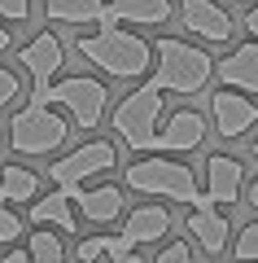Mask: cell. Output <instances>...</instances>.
<instances>
[{"mask_svg":"<svg viewBox=\"0 0 258 263\" xmlns=\"http://www.w3.org/2000/svg\"><path fill=\"white\" fill-rule=\"evenodd\" d=\"M70 136V123L53 110V105H22L9 119V145L22 158H44V154H57Z\"/></svg>","mask_w":258,"mask_h":263,"instance_id":"5","label":"cell"},{"mask_svg":"<svg viewBox=\"0 0 258 263\" xmlns=\"http://www.w3.org/2000/svg\"><path fill=\"white\" fill-rule=\"evenodd\" d=\"M114 167H118V145L88 141V145H79V149H70L66 158H57L53 167H48V176H53V184L74 202L88 176H105V171H114Z\"/></svg>","mask_w":258,"mask_h":263,"instance_id":"6","label":"cell"},{"mask_svg":"<svg viewBox=\"0 0 258 263\" xmlns=\"http://www.w3.org/2000/svg\"><path fill=\"white\" fill-rule=\"evenodd\" d=\"M210 114H214V132L223 141H236L258 123V101H249L245 92H232V88H219L210 97Z\"/></svg>","mask_w":258,"mask_h":263,"instance_id":"9","label":"cell"},{"mask_svg":"<svg viewBox=\"0 0 258 263\" xmlns=\"http://www.w3.org/2000/svg\"><path fill=\"white\" fill-rule=\"evenodd\" d=\"M188 237H193L197 246H202L206 254H223L228 250V237H232V224L219 215V206H214L210 197H197V206H188Z\"/></svg>","mask_w":258,"mask_h":263,"instance_id":"11","label":"cell"},{"mask_svg":"<svg viewBox=\"0 0 258 263\" xmlns=\"http://www.w3.org/2000/svg\"><path fill=\"white\" fill-rule=\"evenodd\" d=\"M110 263H145V259H140L136 250H127V254H123V259H110Z\"/></svg>","mask_w":258,"mask_h":263,"instance_id":"31","label":"cell"},{"mask_svg":"<svg viewBox=\"0 0 258 263\" xmlns=\"http://www.w3.org/2000/svg\"><path fill=\"white\" fill-rule=\"evenodd\" d=\"M18 237H22V219L0 202V241H18Z\"/></svg>","mask_w":258,"mask_h":263,"instance_id":"25","label":"cell"},{"mask_svg":"<svg viewBox=\"0 0 258 263\" xmlns=\"http://www.w3.org/2000/svg\"><path fill=\"white\" fill-rule=\"evenodd\" d=\"M31 263H66V246H62V233L53 228H39L31 233V250H27Z\"/></svg>","mask_w":258,"mask_h":263,"instance_id":"21","label":"cell"},{"mask_svg":"<svg viewBox=\"0 0 258 263\" xmlns=\"http://www.w3.org/2000/svg\"><path fill=\"white\" fill-rule=\"evenodd\" d=\"M206 141V119L197 110H175L157 127V154H188Z\"/></svg>","mask_w":258,"mask_h":263,"instance_id":"14","label":"cell"},{"mask_svg":"<svg viewBox=\"0 0 258 263\" xmlns=\"http://www.w3.org/2000/svg\"><path fill=\"white\" fill-rule=\"evenodd\" d=\"M241 193H245V202H249V206H254V211H258V180H249V184H245V189H241Z\"/></svg>","mask_w":258,"mask_h":263,"instance_id":"29","label":"cell"},{"mask_svg":"<svg viewBox=\"0 0 258 263\" xmlns=\"http://www.w3.org/2000/svg\"><path fill=\"white\" fill-rule=\"evenodd\" d=\"M79 57L105 70L110 79H145L153 70V44L123 27H101L92 35H79Z\"/></svg>","mask_w":258,"mask_h":263,"instance_id":"1","label":"cell"},{"mask_svg":"<svg viewBox=\"0 0 258 263\" xmlns=\"http://www.w3.org/2000/svg\"><path fill=\"white\" fill-rule=\"evenodd\" d=\"M214 79L232 92H258V40H245L236 44L223 62H214Z\"/></svg>","mask_w":258,"mask_h":263,"instance_id":"13","label":"cell"},{"mask_svg":"<svg viewBox=\"0 0 258 263\" xmlns=\"http://www.w3.org/2000/svg\"><path fill=\"white\" fill-rule=\"evenodd\" d=\"M27 13H31V0H0V18L27 22Z\"/></svg>","mask_w":258,"mask_h":263,"instance_id":"26","label":"cell"},{"mask_svg":"<svg viewBox=\"0 0 258 263\" xmlns=\"http://www.w3.org/2000/svg\"><path fill=\"white\" fill-rule=\"evenodd\" d=\"M13 44V35H9V31H5V27H0V53H5V48H9Z\"/></svg>","mask_w":258,"mask_h":263,"instance_id":"32","label":"cell"},{"mask_svg":"<svg viewBox=\"0 0 258 263\" xmlns=\"http://www.w3.org/2000/svg\"><path fill=\"white\" fill-rule=\"evenodd\" d=\"M0 263H31V259H27V254H22V250H9V254H5V259H0Z\"/></svg>","mask_w":258,"mask_h":263,"instance_id":"30","label":"cell"},{"mask_svg":"<svg viewBox=\"0 0 258 263\" xmlns=\"http://www.w3.org/2000/svg\"><path fill=\"white\" fill-rule=\"evenodd\" d=\"M245 189V162L232 158V154H210L206 158V189L202 193L210 197L214 206H232Z\"/></svg>","mask_w":258,"mask_h":263,"instance_id":"12","label":"cell"},{"mask_svg":"<svg viewBox=\"0 0 258 263\" xmlns=\"http://www.w3.org/2000/svg\"><path fill=\"white\" fill-rule=\"evenodd\" d=\"M110 27L118 22H136V27H162L171 22V0H105Z\"/></svg>","mask_w":258,"mask_h":263,"instance_id":"16","label":"cell"},{"mask_svg":"<svg viewBox=\"0 0 258 263\" xmlns=\"http://www.w3.org/2000/svg\"><path fill=\"white\" fill-rule=\"evenodd\" d=\"M254 158H258V141H254Z\"/></svg>","mask_w":258,"mask_h":263,"instance_id":"33","label":"cell"},{"mask_svg":"<svg viewBox=\"0 0 258 263\" xmlns=\"http://www.w3.org/2000/svg\"><path fill=\"white\" fill-rule=\"evenodd\" d=\"M245 31H249V40H258V0L249 5V13H245Z\"/></svg>","mask_w":258,"mask_h":263,"instance_id":"28","label":"cell"},{"mask_svg":"<svg viewBox=\"0 0 258 263\" xmlns=\"http://www.w3.org/2000/svg\"><path fill=\"white\" fill-rule=\"evenodd\" d=\"M166 233H171V211L166 206H136V211H127L118 237L136 250V246H145V241H162Z\"/></svg>","mask_w":258,"mask_h":263,"instance_id":"15","label":"cell"},{"mask_svg":"<svg viewBox=\"0 0 258 263\" xmlns=\"http://www.w3.org/2000/svg\"><path fill=\"white\" fill-rule=\"evenodd\" d=\"M232 254H236L241 263H258V224H245L236 233V241H232Z\"/></svg>","mask_w":258,"mask_h":263,"instance_id":"22","label":"cell"},{"mask_svg":"<svg viewBox=\"0 0 258 263\" xmlns=\"http://www.w3.org/2000/svg\"><path fill=\"white\" fill-rule=\"evenodd\" d=\"M62 62H66V48H62V40H57L53 31H39L31 44H22V66L31 70V105L44 101V92L57 79Z\"/></svg>","mask_w":258,"mask_h":263,"instance_id":"8","label":"cell"},{"mask_svg":"<svg viewBox=\"0 0 258 263\" xmlns=\"http://www.w3.org/2000/svg\"><path fill=\"white\" fill-rule=\"evenodd\" d=\"M123 180H127L131 193L166 197V202H180V206H197V197H202L193 167H188V162L166 158V154H149V158L131 162V167L123 171Z\"/></svg>","mask_w":258,"mask_h":263,"instance_id":"4","label":"cell"},{"mask_svg":"<svg viewBox=\"0 0 258 263\" xmlns=\"http://www.w3.org/2000/svg\"><path fill=\"white\" fill-rule=\"evenodd\" d=\"M105 254V237H83L79 246H74V259L79 263H96Z\"/></svg>","mask_w":258,"mask_h":263,"instance_id":"24","label":"cell"},{"mask_svg":"<svg viewBox=\"0 0 258 263\" xmlns=\"http://www.w3.org/2000/svg\"><path fill=\"white\" fill-rule=\"evenodd\" d=\"M180 13H184V27L193 35L210 40V44H232L236 22H232V13L223 5H214V0H180Z\"/></svg>","mask_w":258,"mask_h":263,"instance_id":"10","label":"cell"},{"mask_svg":"<svg viewBox=\"0 0 258 263\" xmlns=\"http://www.w3.org/2000/svg\"><path fill=\"white\" fill-rule=\"evenodd\" d=\"M214 79V57L206 48L188 44L180 35H162L153 44V84L162 92H180V97H193L202 92L206 84Z\"/></svg>","mask_w":258,"mask_h":263,"instance_id":"2","label":"cell"},{"mask_svg":"<svg viewBox=\"0 0 258 263\" xmlns=\"http://www.w3.org/2000/svg\"><path fill=\"white\" fill-rule=\"evenodd\" d=\"M18 75H13V70H5V66H0V105H9L13 97H18Z\"/></svg>","mask_w":258,"mask_h":263,"instance_id":"27","label":"cell"},{"mask_svg":"<svg viewBox=\"0 0 258 263\" xmlns=\"http://www.w3.org/2000/svg\"><path fill=\"white\" fill-rule=\"evenodd\" d=\"M53 101L66 105L83 132H92L96 123H101V114H105L110 92H105V84H101V79H92V75H70V79H53L39 105H53Z\"/></svg>","mask_w":258,"mask_h":263,"instance_id":"7","label":"cell"},{"mask_svg":"<svg viewBox=\"0 0 258 263\" xmlns=\"http://www.w3.org/2000/svg\"><path fill=\"white\" fill-rule=\"evenodd\" d=\"M31 224L53 228V233H74V228H79V215H74L70 197H66L62 189H53L48 197H35V202H31Z\"/></svg>","mask_w":258,"mask_h":263,"instance_id":"18","label":"cell"},{"mask_svg":"<svg viewBox=\"0 0 258 263\" xmlns=\"http://www.w3.org/2000/svg\"><path fill=\"white\" fill-rule=\"evenodd\" d=\"M48 22H66V27H110V13H105V0H44Z\"/></svg>","mask_w":258,"mask_h":263,"instance_id":"19","label":"cell"},{"mask_svg":"<svg viewBox=\"0 0 258 263\" xmlns=\"http://www.w3.org/2000/svg\"><path fill=\"white\" fill-rule=\"evenodd\" d=\"M74 206L88 224H114L123 215V189L118 184H101V189H79Z\"/></svg>","mask_w":258,"mask_h":263,"instance_id":"17","label":"cell"},{"mask_svg":"<svg viewBox=\"0 0 258 263\" xmlns=\"http://www.w3.org/2000/svg\"><path fill=\"white\" fill-rule=\"evenodd\" d=\"M153 263H193V246H188V241H171V246L157 250Z\"/></svg>","mask_w":258,"mask_h":263,"instance_id":"23","label":"cell"},{"mask_svg":"<svg viewBox=\"0 0 258 263\" xmlns=\"http://www.w3.org/2000/svg\"><path fill=\"white\" fill-rule=\"evenodd\" d=\"M162 88L153 84V79H145V84L136 88V92H127L118 105H114L110 114V127L114 136H118L127 149L136 154H157V123H162Z\"/></svg>","mask_w":258,"mask_h":263,"instance_id":"3","label":"cell"},{"mask_svg":"<svg viewBox=\"0 0 258 263\" xmlns=\"http://www.w3.org/2000/svg\"><path fill=\"white\" fill-rule=\"evenodd\" d=\"M39 197V176L18 162H5L0 167V202L9 206V202H35Z\"/></svg>","mask_w":258,"mask_h":263,"instance_id":"20","label":"cell"}]
</instances>
